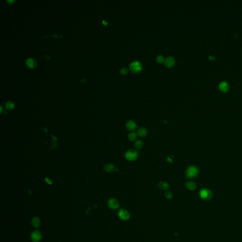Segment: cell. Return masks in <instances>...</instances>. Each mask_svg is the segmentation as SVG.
Returning a JSON list of instances; mask_svg holds the SVG:
<instances>
[{
	"label": "cell",
	"mask_w": 242,
	"mask_h": 242,
	"mask_svg": "<svg viewBox=\"0 0 242 242\" xmlns=\"http://www.w3.org/2000/svg\"><path fill=\"white\" fill-rule=\"evenodd\" d=\"M165 196L167 199H171L173 198V194L170 191H167L165 194Z\"/></svg>",
	"instance_id": "ffe728a7"
},
{
	"label": "cell",
	"mask_w": 242,
	"mask_h": 242,
	"mask_svg": "<svg viewBox=\"0 0 242 242\" xmlns=\"http://www.w3.org/2000/svg\"><path fill=\"white\" fill-rule=\"evenodd\" d=\"M126 126L128 130L130 131H133L136 129L137 125L134 121L132 120H129L127 122Z\"/></svg>",
	"instance_id": "9c48e42d"
},
{
	"label": "cell",
	"mask_w": 242,
	"mask_h": 242,
	"mask_svg": "<svg viewBox=\"0 0 242 242\" xmlns=\"http://www.w3.org/2000/svg\"><path fill=\"white\" fill-rule=\"evenodd\" d=\"M108 206L112 210H116L119 207V203L116 199H110L108 201Z\"/></svg>",
	"instance_id": "5b68a950"
},
{
	"label": "cell",
	"mask_w": 242,
	"mask_h": 242,
	"mask_svg": "<svg viewBox=\"0 0 242 242\" xmlns=\"http://www.w3.org/2000/svg\"><path fill=\"white\" fill-rule=\"evenodd\" d=\"M42 238V234L39 230L32 232L31 234V239L33 242H39Z\"/></svg>",
	"instance_id": "277c9868"
},
{
	"label": "cell",
	"mask_w": 242,
	"mask_h": 242,
	"mask_svg": "<svg viewBox=\"0 0 242 242\" xmlns=\"http://www.w3.org/2000/svg\"><path fill=\"white\" fill-rule=\"evenodd\" d=\"M46 58H47V59L49 58V56H48V55H46Z\"/></svg>",
	"instance_id": "484cf974"
},
{
	"label": "cell",
	"mask_w": 242,
	"mask_h": 242,
	"mask_svg": "<svg viewBox=\"0 0 242 242\" xmlns=\"http://www.w3.org/2000/svg\"><path fill=\"white\" fill-rule=\"evenodd\" d=\"M104 170L106 172L109 173L112 172L115 170L114 165L112 164H106L104 166Z\"/></svg>",
	"instance_id": "2e32d148"
},
{
	"label": "cell",
	"mask_w": 242,
	"mask_h": 242,
	"mask_svg": "<svg viewBox=\"0 0 242 242\" xmlns=\"http://www.w3.org/2000/svg\"><path fill=\"white\" fill-rule=\"evenodd\" d=\"M7 1L8 2H9V3H13V2H14V0H7Z\"/></svg>",
	"instance_id": "cb8c5ba5"
},
{
	"label": "cell",
	"mask_w": 242,
	"mask_h": 242,
	"mask_svg": "<svg viewBox=\"0 0 242 242\" xmlns=\"http://www.w3.org/2000/svg\"><path fill=\"white\" fill-rule=\"evenodd\" d=\"M134 145H135V147H136V148H137V149H141L143 147V144L142 141L139 140H137L135 142Z\"/></svg>",
	"instance_id": "ac0fdd59"
},
{
	"label": "cell",
	"mask_w": 242,
	"mask_h": 242,
	"mask_svg": "<svg viewBox=\"0 0 242 242\" xmlns=\"http://www.w3.org/2000/svg\"><path fill=\"white\" fill-rule=\"evenodd\" d=\"M137 134L139 136L141 137H144L147 134V130L146 128L144 127H140L137 130Z\"/></svg>",
	"instance_id": "8fae6325"
},
{
	"label": "cell",
	"mask_w": 242,
	"mask_h": 242,
	"mask_svg": "<svg viewBox=\"0 0 242 242\" xmlns=\"http://www.w3.org/2000/svg\"><path fill=\"white\" fill-rule=\"evenodd\" d=\"M102 22H103V23L104 24V25H107V22H106V21L105 20H103V21H102Z\"/></svg>",
	"instance_id": "d4e9b609"
},
{
	"label": "cell",
	"mask_w": 242,
	"mask_h": 242,
	"mask_svg": "<svg viewBox=\"0 0 242 242\" xmlns=\"http://www.w3.org/2000/svg\"><path fill=\"white\" fill-rule=\"evenodd\" d=\"M219 90L221 92L223 93H226L228 91L229 88V86L228 83L226 81H223L219 83Z\"/></svg>",
	"instance_id": "52a82bcc"
},
{
	"label": "cell",
	"mask_w": 242,
	"mask_h": 242,
	"mask_svg": "<svg viewBox=\"0 0 242 242\" xmlns=\"http://www.w3.org/2000/svg\"><path fill=\"white\" fill-rule=\"evenodd\" d=\"M158 186L160 189H161L163 191L167 190L169 188V184L167 183L164 182V181L160 182L158 184Z\"/></svg>",
	"instance_id": "4fadbf2b"
},
{
	"label": "cell",
	"mask_w": 242,
	"mask_h": 242,
	"mask_svg": "<svg viewBox=\"0 0 242 242\" xmlns=\"http://www.w3.org/2000/svg\"><path fill=\"white\" fill-rule=\"evenodd\" d=\"M138 156V152L133 149L128 150L125 154V157L126 159L129 161L135 160L137 158Z\"/></svg>",
	"instance_id": "7a4b0ae2"
},
{
	"label": "cell",
	"mask_w": 242,
	"mask_h": 242,
	"mask_svg": "<svg viewBox=\"0 0 242 242\" xmlns=\"http://www.w3.org/2000/svg\"><path fill=\"white\" fill-rule=\"evenodd\" d=\"M209 59L210 60H212V61H214V60H216V57H214V56H213L211 55V56H210L209 57Z\"/></svg>",
	"instance_id": "603a6c76"
},
{
	"label": "cell",
	"mask_w": 242,
	"mask_h": 242,
	"mask_svg": "<svg viewBox=\"0 0 242 242\" xmlns=\"http://www.w3.org/2000/svg\"><path fill=\"white\" fill-rule=\"evenodd\" d=\"M185 186L188 190L194 191L196 188V185L194 182L191 181H187L185 183Z\"/></svg>",
	"instance_id": "7c38bea8"
},
{
	"label": "cell",
	"mask_w": 242,
	"mask_h": 242,
	"mask_svg": "<svg viewBox=\"0 0 242 242\" xmlns=\"http://www.w3.org/2000/svg\"><path fill=\"white\" fill-rule=\"evenodd\" d=\"M141 67L138 62L133 63L130 65V69L133 72H136L141 70Z\"/></svg>",
	"instance_id": "30bf717a"
},
{
	"label": "cell",
	"mask_w": 242,
	"mask_h": 242,
	"mask_svg": "<svg viewBox=\"0 0 242 242\" xmlns=\"http://www.w3.org/2000/svg\"><path fill=\"white\" fill-rule=\"evenodd\" d=\"M118 216L120 219L124 220H127L130 218V214L128 211L125 209H121L118 212Z\"/></svg>",
	"instance_id": "8992f818"
},
{
	"label": "cell",
	"mask_w": 242,
	"mask_h": 242,
	"mask_svg": "<svg viewBox=\"0 0 242 242\" xmlns=\"http://www.w3.org/2000/svg\"><path fill=\"white\" fill-rule=\"evenodd\" d=\"M26 64L30 68H33L36 66V62L34 59L31 58H29L27 60Z\"/></svg>",
	"instance_id": "5bb4252c"
},
{
	"label": "cell",
	"mask_w": 242,
	"mask_h": 242,
	"mask_svg": "<svg viewBox=\"0 0 242 242\" xmlns=\"http://www.w3.org/2000/svg\"><path fill=\"white\" fill-rule=\"evenodd\" d=\"M128 70L125 68H122L120 70V73L123 75H125L126 74H127L128 73Z\"/></svg>",
	"instance_id": "7402d4cb"
},
{
	"label": "cell",
	"mask_w": 242,
	"mask_h": 242,
	"mask_svg": "<svg viewBox=\"0 0 242 242\" xmlns=\"http://www.w3.org/2000/svg\"><path fill=\"white\" fill-rule=\"evenodd\" d=\"M156 61L159 63H162L165 61L164 57L162 55H159L156 58Z\"/></svg>",
	"instance_id": "44dd1931"
},
{
	"label": "cell",
	"mask_w": 242,
	"mask_h": 242,
	"mask_svg": "<svg viewBox=\"0 0 242 242\" xmlns=\"http://www.w3.org/2000/svg\"><path fill=\"white\" fill-rule=\"evenodd\" d=\"M128 139L130 141H134L137 138V134L135 133H130L128 136Z\"/></svg>",
	"instance_id": "e0dca14e"
},
{
	"label": "cell",
	"mask_w": 242,
	"mask_h": 242,
	"mask_svg": "<svg viewBox=\"0 0 242 242\" xmlns=\"http://www.w3.org/2000/svg\"><path fill=\"white\" fill-rule=\"evenodd\" d=\"M175 63V59L174 57L169 56L167 57L164 61V64L167 68L172 67Z\"/></svg>",
	"instance_id": "ba28073f"
},
{
	"label": "cell",
	"mask_w": 242,
	"mask_h": 242,
	"mask_svg": "<svg viewBox=\"0 0 242 242\" xmlns=\"http://www.w3.org/2000/svg\"><path fill=\"white\" fill-rule=\"evenodd\" d=\"M14 104L12 102H8L5 105V107L7 109H11L13 108Z\"/></svg>",
	"instance_id": "d6986e66"
},
{
	"label": "cell",
	"mask_w": 242,
	"mask_h": 242,
	"mask_svg": "<svg viewBox=\"0 0 242 242\" xmlns=\"http://www.w3.org/2000/svg\"><path fill=\"white\" fill-rule=\"evenodd\" d=\"M200 195L202 198L206 200H209L212 198V193L211 191L206 189H204L200 191Z\"/></svg>",
	"instance_id": "3957f363"
},
{
	"label": "cell",
	"mask_w": 242,
	"mask_h": 242,
	"mask_svg": "<svg viewBox=\"0 0 242 242\" xmlns=\"http://www.w3.org/2000/svg\"><path fill=\"white\" fill-rule=\"evenodd\" d=\"M198 174V170L194 166H191L188 168L186 171V176L188 179H193Z\"/></svg>",
	"instance_id": "6da1fadb"
},
{
	"label": "cell",
	"mask_w": 242,
	"mask_h": 242,
	"mask_svg": "<svg viewBox=\"0 0 242 242\" xmlns=\"http://www.w3.org/2000/svg\"><path fill=\"white\" fill-rule=\"evenodd\" d=\"M31 224L32 226L35 227H38L40 225V220L39 218L36 217H34L31 220Z\"/></svg>",
	"instance_id": "9a60e30c"
}]
</instances>
